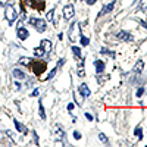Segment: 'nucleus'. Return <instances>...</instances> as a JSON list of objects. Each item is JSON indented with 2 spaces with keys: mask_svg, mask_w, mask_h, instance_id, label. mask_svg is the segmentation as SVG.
Masks as SVG:
<instances>
[{
  "mask_svg": "<svg viewBox=\"0 0 147 147\" xmlns=\"http://www.w3.org/2000/svg\"><path fill=\"white\" fill-rule=\"evenodd\" d=\"M78 91H80V94H81L82 99H85V97H88V96L91 94V90L88 88L87 84H81L80 87H78Z\"/></svg>",
  "mask_w": 147,
  "mask_h": 147,
  "instance_id": "nucleus-5",
  "label": "nucleus"
},
{
  "mask_svg": "<svg viewBox=\"0 0 147 147\" xmlns=\"http://www.w3.org/2000/svg\"><path fill=\"white\" fill-rule=\"evenodd\" d=\"M74 15H75L74 4H65V6H63V18H65L66 21H69V19L74 18Z\"/></svg>",
  "mask_w": 147,
  "mask_h": 147,
  "instance_id": "nucleus-4",
  "label": "nucleus"
},
{
  "mask_svg": "<svg viewBox=\"0 0 147 147\" xmlns=\"http://www.w3.org/2000/svg\"><path fill=\"white\" fill-rule=\"evenodd\" d=\"M116 35H118V38L122 40V41H134V37H132L129 33H127V31H119Z\"/></svg>",
  "mask_w": 147,
  "mask_h": 147,
  "instance_id": "nucleus-7",
  "label": "nucleus"
},
{
  "mask_svg": "<svg viewBox=\"0 0 147 147\" xmlns=\"http://www.w3.org/2000/svg\"><path fill=\"white\" fill-rule=\"evenodd\" d=\"M85 2H87V4H88V6H91V4H94L96 2H97V0H85Z\"/></svg>",
  "mask_w": 147,
  "mask_h": 147,
  "instance_id": "nucleus-33",
  "label": "nucleus"
},
{
  "mask_svg": "<svg viewBox=\"0 0 147 147\" xmlns=\"http://www.w3.org/2000/svg\"><path fill=\"white\" fill-rule=\"evenodd\" d=\"M13 124H15L16 129H18V131L21 132V134H24V135H25V134H28V129H27V127H25L24 124H21V122H19L18 119H13Z\"/></svg>",
  "mask_w": 147,
  "mask_h": 147,
  "instance_id": "nucleus-11",
  "label": "nucleus"
},
{
  "mask_svg": "<svg viewBox=\"0 0 147 147\" xmlns=\"http://www.w3.org/2000/svg\"><path fill=\"white\" fill-rule=\"evenodd\" d=\"M143 69H144V62H143V60H138L137 65H135V68H134V72L141 74V72H143Z\"/></svg>",
  "mask_w": 147,
  "mask_h": 147,
  "instance_id": "nucleus-19",
  "label": "nucleus"
},
{
  "mask_svg": "<svg viewBox=\"0 0 147 147\" xmlns=\"http://www.w3.org/2000/svg\"><path fill=\"white\" fill-rule=\"evenodd\" d=\"M84 63H85V59L82 57V60H81L80 63H78V77H85V71H84Z\"/></svg>",
  "mask_w": 147,
  "mask_h": 147,
  "instance_id": "nucleus-13",
  "label": "nucleus"
},
{
  "mask_svg": "<svg viewBox=\"0 0 147 147\" xmlns=\"http://www.w3.org/2000/svg\"><path fill=\"white\" fill-rule=\"evenodd\" d=\"M4 16H6L7 24H9V25H12V24H15V22H16V19H18V13H16V10H15V7L12 6V4H6Z\"/></svg>",
  "mask_w": 147,
  "mask_h": 147,
  "instance_id": "nucleus-1",
  "label": "nucleus"
},
{
  "mask_svg": "<svg viewBox=\"0 0 147 147\" xmlns=\"http://www.w3.org/2000/svg\"><path fill=\"white\" fill-rule=\"evenodd\" d=\"M138 9H140L141 12H146V10H147V0H140Z\"/></svg>",
  "mask_w": 147,
  "mask_h": 147,
  "instance_id": "nucleus-24",
  "label": "nucleus"
},
{
  "mask_svg": "<svg viewBox=\"0 0 147 147\" xmlns=\"http://www.w3.org/2000/svg\"><path fill=\"white\" fill-rule=\"evenodd\" d=\"M16 34H18V38H19L21 41L27 40V38H28V35H29L28 29L22 28V27H18V29H16Z\"/></svg>",
  "mask_w": 147,
  "mask_h": 147,
  "instance_id": "nucleus-6",
  "label": "nucleus"
},
{
  "mask_svg": "<svg viewBox=\"0 0 147 147\" xmlns=\"http://www.w3.org/2000/svg\"><path fill=\"white\" fill-rule=\"evenodd\" d=\"M29 66L33 68V72L35 74V75H41L44 71L47 69V63L44 62V60H35V62L33 60Z\"/></svg>",
  "mask_w": 147,
  "mask_h": 147,
  "instance_id": "nucleus-3",
  "label": "nucleus"
},
{
  "mask_svg": "<svg viewBox=\"0 0 147 147\" xmlns=\"http://www.w3.org/2000/svg\"><path fill=\"white\" fill-rule=\"evenodd\" d=\"M31 62H33V59H31V57H21V59H19V62H18V65L29 66V65H31Z\"/></svg>",
  "mask_w": 147,
  "mask_h": 147,
  "instance_id": "nucleus-18",
  "label": "nucleus"
},
{
  "mask_svg": "<svg viewBox=\"0 0 147 147\" xmlns=\"http://www.w3.org/2000/svg\"><path fill=\"white\" fill-rule=\"evenodd\" d=\"M15 87H16V90H21V84H19V82H15Z\"/></svg>",
  "mask_w": 147,
  "mask_h": 147,
  "instance_id": "nucleus-36",
  "label": "nucleus"
},
{
  "mask_svg": "<svg viewBox=\"0 0 147 147\" xmlns=\"http://www.w3.org/2000/svg\"><path fill=\"white\" fill-rule=\"evenodd\" d=\"M55 134L56 137H59V138H65V132H63V129L59 127V125H56V128H55Z\"/></svg>",
  "mask_w": 147,
  "mask_h": 147,
  "instance_id": "nucleus-22",
  "label": "nucleus"
},
{
  "mask_svg": "<svg viewBox=\"0 0 147 147\" xmlns=\"http://www.w3.org/2000/svg\"><path fill=\"white\" fill-rule=\"evenodd\" d=\"M7 4V0H0V6H6Z\"/></svg>",
  "mask_w": 147,
  "mask_h": 147,
  "instance_id": "nucleus-35",
  "label": "nucleus"
},
{
  "mask_svg": "<svg viewBox=\"0 0 147 147\" xmlns=\"http://www.w3.org/2000/svg\"><path fill=\"white\" fill-rule=\"evenodd\" d=\"M115 4H116V2H110L109 4H106V6L102 9V12L99 13V18H100V16H103V15H106V13H110V12L115 9Z\"/></svg>",
  "mask_w": 147,
  "mask_h": 147,
  "instance_id": "nucleus-8",
  "label": "nucleus"
},
{
  "mask_svg": "<svg viewBox=\"0 0 147 147\" xmlns=\"http://www.w3.org/2000/svg\"><path fill=\"white\" fill-rule=\"evenodd\" d=\"M29 24H31L33 27H35V29L38 31V33H44V31H46V27H47V22H46V19L35 18V16L29 18Z\"/></svg>",
  "mask_w": 147,
  "mask_h": 147,
  "instance_id": "nucleus-2",
  "label": "nucleus"
},
{
  "mask_svg": "<svg viewBox=\"0 0 147 147\" xmlns=\"http://www.w3.org/2000/svg\"><path fill=\"white\" fill-rule=\"evenodd\" d=\"M85 118H87V121H90V122H93V121H94V118H93V115L91 113H87V112H85Z\"/></svg>",
  "mask_w": 147,
  "mask_h": 147,
  "instance_id": "nucleus-29",
  "label": "nucleus"
},
{
  "mask_svg": "<svg viewBox=\"0 0 147 147\" xmlns=\"http://www.w3.org/2000/svg\"><path fill=\"white\" fill-rule=\"evenodd\" d=\"M99 138H100V141H102V143H104V144L109 143V138H107V137L103 134V132H100V134H99Z\"/></svg>",
  "mask_w": 147,
  "mask_h": 147,
  "instance_id": "nucleus-26",
  "label": "nucleus"
},
{
  "mask_svg": "<svg viewBox=\"0 0 147 147\" xmlns=\"http://www.w3.org/2000/svg\"><path fill=\"white\" fill-rule=\"evenodd\" d=\"M143 94H144V88H143V87H140L138 90H137L135 96H137V97H141V96H143Z\"/></svg>",
  "mask_w": 147,
  "mask_h": 147,
  "instance_id": "nucleus-27",
  "label": "nucleus"
},
{
  "mask_svg": "<svg viewBox=\"0 0 147 147\" xmlns=\"http://www.w3.org/2000/svg\"><path fill=\"white\" fill-rule=\"evenodd\" d=\"M100 53H102V55H107L109 57H112V59H115V57H116V55H115V51L107 50V49H104V47H103L102 50H100Z\"/></svg>",
  "mask_w": 147,
  "mask_h": 147,
  "instance_id": "nucleus-23",
  "label": "nucleus"
},
{
  "mask_svg": "<svg viewBox=\"0 0 147 147\" xmlns=\"http://www.w3.org/2000/svg\"><path fill=\"white\" fill-rule=\"evenodd\" d=\"M33 135H34V140H35V143L38 144V134H37V132L34 131V134H33Z\"/></svg>",
  "mask_w": 147,
  "mask_h": 147,
  "instance_id": "nucleus-34",
  "label": "nucleus"
},
{
  "mask_svg": "<svg viewBox=\"0 0 147 147\" xmlns=\"http://www.w3.org/2000/svg\"><path fill=\"white\" fill-rule=\"evenodd\" d=\"M12 75H13L16 80H25V78H27L25 72H24V71H21L19 68H15V69L12 71Z\"/></svg>",
  "mask_w": 147,
  "mask_h": 147,
  "instance_id": "nucleus-12",
  "label": "nucleus"
},
{
  "mask_svg": "<svg viewBox=\"0 0 147 147\" xmlns=\"http://www.w3.org/2000/svg\"><path fill=\"white\" fill-rule=\"evenodd\" d=\"M80 43H81V46H82V47H87L88 44H90V38L81 34V37H80Z\"/></svg>",
  "mask_w": 147,
  "mask_h": 147,
  "instance_id": "nucleus-21",
  "label": "nucleus"
},
{
  "mask_svg": "<svg viewBox=\"0 0 147 147\" xmlns=\"http://www.w3.org/2000/svg\"><path fill=\"white\" fill-rule=\"evenodd\" d=\"M71 49H72L75 57H81V56H82V53H81V49H80V47H77V46H72Z\"/></svg>",
  "mask_w": 147,
  "mask_h": 147,
  "instance_id": "nucleus-25",
  "label": "nucleus"
},
{
  "mask_svg": "<svg viewBox=\"0 0 147 147\" xmlns=\"http://www.w3.org/2000/svg\"><path fill=\"white\" fill-rule=\"evenodd\" d=\"M55 7H53V9H50V10L47 12V15H46V18H47V21L49 22H53V24H55V18H53V16H55Z\"/></svg>",
  "mask_w": 147,
  "mask_h": 147,
  "instance_id": "nucleus-20",
  "label": "nucleus"
},
{
  "mask_svg": "<svg viewBox=\"0 0 147 147\" xmlns=\"http://www.w3.org/2000/svg\"><path fill=\"white\" fill-rule=\"evenodd\" d=\"M72 135H74V138H75V140H81V137H82V135H81V132H80V131H74V134H72Z\"/></svg>",
  "mask_w": 147,
  "mask_h": 147,
  "instance_id": "nucleus-28",
  "label": "nucleus"
},
{
  "mask_svg": "<svg viewBox=\"0 0 147 147\" xmlns=\"http://www.w3.org/2000/svg\"><path fill=\"white\" fill-rule=\"evenodd\" d=\"M94 68H96V72L97 74H102L103 71L106 69V63L103 62V60H100V59H97V60H94Z\"/></svg>",
  "mask_w": 147,
  "mask_h": 147,
  "instance_id": "nucleus-10",
  "label": "nucleus"
},
{
  "mask_svg": "<svg viewBox=\"0 0 147 147\" xmlns=\"http://www.w3.org/2000/svg\"><path fill=\"white\" fill-rule=\"evenodd\" d=\"M40 47L43 49L46 53H49V51L51 50V47H53V46H51V41L49 40V38H43V40H41V43H40Z\"/></svg>",
  "mask_w": 147,
  "mask_h": 147,
  "instance_id": "nucleus-9",
  "label": "nucleus"
},
{
  "mask_svg": "<svg viewBox=\"0 0 147 147\" xmlns=\"http://www.w3.org/2000/svg\"><path fill=\"white\" fill-rule=\"evenodd\" d=\"M35 96H38V88H35V90L31 91V97H35Z\"/></svg>",
  "mask_w": 147,
  "mask_h": 147,
  "instance_id": "nucleus-32",
  "label": "nucleus"
},
{
  "mask_svg": "<svg viewBox=\"0 0 147 147\" xmlns=\"http://www.w3.org/2000/svg\"><path fill=\"white\" fill-rule=\"evenodd\" d=\"M74 107H75V104H74V103H69V104L66 106V109L69 110V112H72V110H74Z\"/></svg>",
  "mask_w": 147,
  "mask_h": 147,
  "instance_id": "nucleus-31",
  "label": "nucleus"
},
{
  "mask_svg": "<svg viewBox=\"0 0 147 147\" xmlns=\"http://www.w3.org/2000/svg\"><path fill=\"white\" fill-rule=\"evenodd\" d=\"M44 55H46V51H44L41 47H37V49H34V56H35V57L41 59V57H44Z\"/></svg>",
  "mask_w": 147,
  "mask_h": 147,
  "instance_id": "nucleus-17",
  "label": "nucleus"
},
{
  "mask_svg": "<svg viewBox=\"0 0 147 147\" xmlns=\"http://www.w3.org/2000/svg\"><path fill=\"white\" fill-rule=\"evenodd\" d=\"M134 135H135L138 140H143V128H141L140 125L135 127V129H134Z\"/></svg>",
  "mask_w": 147,
  "mask_h": 147,
  "instance_id": "nucleus-16",
  "label": "nucleus"
},
{
  "mask_svg": "<svg viewBox=\"0 0 147 147\" xmlns=\"http://www.w3.org/2000/svg\"><path fill=\"white\" fill-rule=\"evenodd\" d=\"M65 62H66V59H65V57H62V59H60V60L57 62V65H56V66H57V68H60V66H62Z\"/></svg>",
  "mask_w": 147,
  "mask_h": 147,
  "instance_id": "nucleus-30",
  "label": "nucleus"
},
{
  "mask_svg": "<svg viewBox=\"0 0 147 147\" xmlns=\"http://www.w3.org/2000/svg\"><path fill=\"white\" fill-rule=\"evenodd\" d=\"M38 115H40V118L41 119H46V110H44V106H43V102H41V100H38Z\"/></svg>",
  "mask_w": 147,
  "mask_h": 147,
  "instance_id": "nucleus-15",
  "label": "nucleus"
},
{
  "mask_svg": "<svg viewBox=\"0 0 147 147\" xmlns=\"http://www.w3.org/2000/svg\"><path fill=\"white\" fill-rule=\"evenodd\" d=\"M57 69H59L57 66H56V68H53V69H51L50 72H49L47 75H46V77L41 78V80H43V81H46V80H47V81H49V80H53V78H55V75L57 74Z\"/></svg>",
  "mask_w": 147,
  "mask_h": 147,
  "instance_id": "nucleus-14",
  "label": "nucleus"
}]
</instances>
